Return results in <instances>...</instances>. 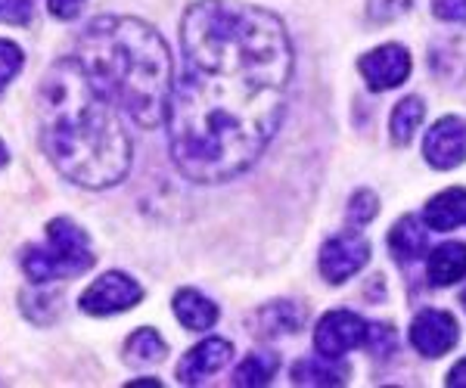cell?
<instances>
[{"label":"cell","instance_id":"obj_2","mask_svg":"<svg viewBox=\"0 0 466 388\" xmlns=\"http://www.w3.org/2000/svg\"><path fill=\"white\" fill-rule=\"evenodd\" d=\"M116 109L78 59H59L44 75L37 94L41 146L59 174L87 190L122 181L131 168V140Z\"/></svg>","mask_w":466,"mask_h":388},{"label":"cell","instance_id":"obj_7","mask_svg":"<svg viewBox=\"0 0 466 388\" xmlns=\"http://www.w3.org/2000/svg\"><path fill=\"white\" fill-rule=\"evenodd\" d=\"M367 342V323L355 311H329L320 317L318 330H314V348L323 357L339 361L345 352Z\"/></svg>","mask_w":466,"mask_h":388},{"label":"cell","instance_id":"obj_20","mask_svg":"<svg viewBox=\"0 0 466 388\" xmlns=\"http://www.w3.org/2000/svg\"><path fill=\"white\" fill-rule=\"evenodd\" d=\"M280 370V357L270 354V352H261V354H249L243 363L233 373V385H268L274 379V373Z\"/></svg>","mask_w":466,"mask_h":388},{"label":"cell","instance_id":"obj_24","mask_svg":"<svg viewBox=\"0 0 466 388\" xmlns=\"http://www.w3.org/2000/svg\"><path fill=\"white\" fill-rule=\"evenodd\" d=\"M413 6V0H367V16L373 22H395Z\"/></svg>","mask_w":466,"mask_h":388},{"label":"cell","instance_id":"obj_12","mask_svg":"<svg viewBox=\"0 0 466 388\" xmlns=\"http://www.w3.org/2000/svg\"><path fill=\"white\" fill-rule=\"evenodd\" d=\"M389 252L401 261H417L420 255L430 252V230H426V221H420L417 214H408L392 227L389 234Z\"/></svg>","mask_w":466,"mask_h":388},{"label":"cell","instance_id":"obj_6","mask_svg":"<svg viewBox=\"0 0 466 388\" xmlns=\"http://www.w3.org/2000/svg\"><path fill=\"white\" fill-rule=\"evenodd\" d=\"M370 261V245L358 230H342L333 240L323 243L320 249V274L329 283H345L351 280L360 267Z\"/></svg>","mask_w":466,"mask_h":388},{"label":"cell","instance_id":"obj_13","mask_svg":"<svg viewBox=\"0 0 466 388\" xmlns=\"http://www.w3.org/2000/svg\"><path fill=\"white\" fill-rule=\"evenodd\" d=\"M423 221L430 230H439V234H451L461 224H466V190H445L439 196L430 199L423 212Z\"/></svg>","mask_w":466,"mask_h":388},{"label":"cell","instance_id":"obj_1","mask_svg":"<svg viewBox=\"0 0 466 388\" xmlns=\"http://www.w3.org/2000/svg\"><path fill=\"white\" fill-rule=\"evenodd\" d=\"M292 44L261 6L199 0L180 19L168 144L180 174L224 184L255 165L287 109Z\"/></svg>","mask_w":466,"mask_h":388},{"label":"cell","instance_id":"obj_27","mask_svg":"<svg viewBox=\"0 0 466 388\" xmlns=\"http://www.w3.org/2000/svg\"><path fill=\"white\" fill-rule=\"evenodd\" d=\"M432 13L445 22H457V25H466V0H435Z\"/></svg>","mask_w":466,"mask_h":388},{"label":"cell","instance_id":"obj_23","mask_svg":"<svg viewBox=\"0 0 466 388\" xmlns=\"http://www.w3.org/2000/svg\"><path fill=\"white\" fill-rule=\"evenodd\" d=\"M22 63H25V56H22V50L16 47V44L0 41V96H4L6 85L19 75Z\"/></svg>","mask_w":466,"mask_h":388},{"label":"cell","instance_id":"obj_21","mask_svg":"<svg viewBox=\"0 0 466 388\" xmlns=\"http://www.w3.org/2000/svg\"><path fill=\"white\" fill-rule=\"evenodd\" d=\"M423 115H426V106H423L420 96H404V100L398 103L395 112H392V124H389V128H392V140L398 146L410 144L413 131L420 128Z\"/></svg>","mask_w":466,"mask_h":388},{"label":"cell","instance_id":"obj_19","mask_svg":"<svg viewBox=\"0 0 466 388\" xmlns=\"http://www.w3.org/2000/svg\"><path fill=\"white\" fill-rule=\"evenodd\" d=\"M466 56V35L461 37H439L435 44H430V65L441 78H463L457 59Z\"/></svg>","mask_w":466,"mask_h":388},{"label":"cell","instance_id":"obj_8","mask_svg":"<svg viewBox=\"0 0 466 388\" xmlns=\"http://www.w3.org/2000/svg\"><path fill=\"white\" fill-rule=\"evenodd\" d=\"M423 155L432 168L448 171L466 162V118L445 115L432 124L423 140Z\"/></svg>","mask_w":466,"mask_h":388},{"label":"cell","instance_id":"obj_9","mask_svg":"<svg viewBox=\"0 0 466 388\" xmlns=\"http://www.w3.org/2000/svg\"><path fill=\"white\" fill-rule=\"evenodd\" d=\"M461 339V326L448 311H420L410 323V345L423 357H441Z\"/></svg>","mask_w":466,"mask_h":388},{"label":"cell","instance_id":"obj_10","mask_svg":"<svg viewBox=\"0 0 466 388\" xmlns=\"http://www.w3.org/2000/svg\"><path fill=\"white\" fill-rule=\"evenodd\" d=\"M358 69L364 75L370 91H392V87L408 81L410 54L401 47V44H386V47H377L367 56H360Z\"/></svg>","mask_w":466,"mask_h":388},{"label":"cell","instance_id":"obj_5","mask_svg":"<svg viewBox=\"0 0 466 388\" xmlns=\"http://www.w3.org/2000/svg\"><path fill=\"white\" fill-rule=\"evenodd\" d=\"M144 298V289H140L137 280H131L122 271H109L103 274L100 280H94L85 289V295L78 298L81 311L94 317H109V314H122V311L134 308V304Z\"/></svg>","mask_w":466,"mask_h":388},{"label":"cell","instance_id":"obj_31","mask_svg":"<svg viewBox=\"0 0 466 388\" xmlns=\"http://www.w3.org/2000/svg\"><path fill=\"white\" fill-rule=\"evenodd\" d=\"M461 302H463V308H466V289H463V295H461Z\"/></svg>","mask_w":466,"mask_h":388},{"label":"cell","instance_id":"obj_16","mask_svg":"<svg viewBox=\"0 0 466 388\" xmlns=\"http://www.w3.org/2000/svg\"><path fill=\"white\" fill-rule=\"evenodd\" d=\"M349 379L345 363H333V357H311V361H299L292 367V383L296 385H342Z\"/></svg>","mask_w":466,"mask_h":388},{"label":"cell","instance_id":"obj_28","mask_svg":"<svg viewBox=\"0 0 466 388\" xmlns=\"http://www.w3.org/2000/svg\"><path fill=\"white\" fill-rule=\"evenodd\" d=\"M81 6H85V0H47V10H50V16H56V19H75L81 13Z\"/></svg>","mask_w":466,"mask_h":388},{"label":"cell","instance_id":"obj_29","mask_svg":"<svg viewBox=\"0 0 466 388\" xmlns=\"http://www.w3.org/2000/svg\"><path fill=\"white\" fill-rule=\"evenodd\" d=\"M448 385L451 388H466V361H461L454 370L448 373Z\"/></svg>","mask_w":466,"mask_h":388},{"label":"cell","instance_id":"obj_4","mask_svg":"<svg viewBox=\"0 0 466 388\" xmlns=\"http://www.w3.org/2000/svg\"><path fill=\"white\" fill-rule=\"evenodd\" d=\"M28 280L32 283H54L78 277L94 267V252H90L87 234L72 224L69 218H56L47 224V243L35 245L22 258Z\"/></svg>","mask_w":466,"mask_h":388},{"label":"cell","instance_id":"obj_14","mask_svg":"<svg viewBox=\"0 0 466 388\" xmlns=\"http://www.w3.org/2000/svg\"><path fill=\"white\" fill-rule=\"evenodd\" d=\"M430 283L439 289L454 286L457 280H463L466 274V245L463 243H445L439 245L435 252H430Z\"/></svg>","mask_w":466,"mask_h":388},{"label":"cell","instance_id":"obj_15","mask_svg":"<svg viewBox=\"0 0 466 388\" xmlns=\"http://www.w3.org/2000/svg\"><path fill=\"white\" fill-rule=\"evenodd\" d=\"M175 317L187 330L202 333V330H212L218 323V308L202 293H197V289H180L175 295Z\"/></svg>","mask_w":466,"mask_h":388},{"label":"cell","instance_id":"obj_30","mask_svg":"<svg viewBox=\"0 0 466 388\" xmlns=\"http://www.w3.org/2000/svg\"><path fill=\"white\" fill-rule=\"evenodd\" d=\"M4 162H6V146L0 144V165H4Z\"/></svg>","mask_w":466,"mask_h":388},{"label":"cell","instance_id":"obj_22","mask_svg":"<svg viewBox=\"0 0 466 388\" xmlns=\"http://www.w3.org/2000/svg\"><path fill=\"white\" fill-rule=\"evenodd\" d=\"M377 214H380L377 193L358 190L355 196H351V203H349V224H358V227H364V224H370L373 218H377Z\"/></svg>","mask_w":466,"mask_h":388},{"label":"cell","instance_id":"obj_11","mask_svg":"<svg viewBox=\"0 0 466 388\" xmlns=\"http://www.w3.org/2000/svg\"><path fill=\"white\" fill-rule=\"evenodd\" d=\"M230 357H233V345L228 339H206L184 354V361L177 363V379L184 385H199L206 376L228 367Z\"/></svg>","mask_w":466,"mask_h":388},{"label":"cell","instance_id":"obj_3","mask_svg":"<svg viewBox=\"0 0 466 388\" xmlns=\"http://www.w3.org/2000/svg\"><path fill=\"white\" fill-rule=\"evenodd\" d=\"M81 69L140 128L168 118L175 69L159 32L131 16H100L81 32Z\"/></svg>","mask_w":466,"mask_h":388},{"label":"cell","instance_id":"obj_25","mask_svg":"<svg viewBox=\"0 0 466 388\" xmlns=\"http://www.w3.org/2000/svg\"><path fill=\"white\" fill-rule=\"evenodd\" d=\"M367 348H370L373 354H392L395 352V330L392 326H382V323H370L367 326Z\"/></svg>","mask_w":466,"mask_h":388},{"label":"cell","instance_id":"obj_26","mask_svg":"<svg viewBox=\"0 0 466 388\" xmlns=\"http://www.w3.org/2000/svg\"><path fill=\"white\" fill-rule=\"evenodd\" d=\"M0 16L13 25H25L32 19V0H0Z\"/></svg>","mask_w":466,"mask_h":388},{"label":"cell","instance_id":"obj_17","mask_svg":"<svg viewBox=\"0 0 466 388\" xmlns=\"http://www.w3.org/2000/svg\"><path fill=\"white\" fill-rule=\"evenodd\" d=\"M258 323V335H283V333H296L302 326V311L292 302H270L255 314Z\"/></svg>","mask_w":466,"mask_h":388},{"label":"cell","instance_id":"obj_18","mask_svg":"<svg viewBox=\"0 0 466 388\" xmlns=\"http://www.w3.org/2000/svg\"><path fill=\"white\" fill-rule=\"evenodd\" d=\"M168 354V345H165V339L156 330H137L127 339L125 345V357L127 363H134V367H147V363H159L162 357Z\"/></svg>","mask_w":466,"mask_h":388}]
</instances>
